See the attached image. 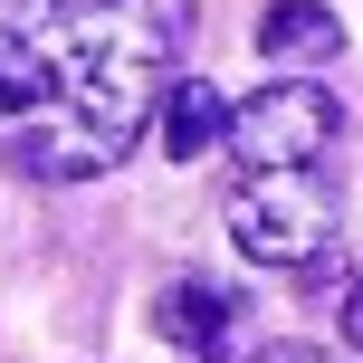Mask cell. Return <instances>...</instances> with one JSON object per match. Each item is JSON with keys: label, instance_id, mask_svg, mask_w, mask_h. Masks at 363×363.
Here are the masks:
<instances>
[{"label": "cell", "instance_id": "cell-5", "mask_svg": "<svg viewBox=\"0 0 363 363\" xmlns=\"http://www.w3.org/2000/svg\"><path fill=\"white\" fill-rule=\"evenodd\" d=\"M230 96L211 86V77H172V96H163V115H153V134H163V153L172 163H201L211 144H230Z\"/></svg>", "mask_w": 363, "mask_h": 363}, {"label": "cell", "instance_id": "cell-7", "mask_svg": "<svg viewBox=\"0 0 363 363\" xmlns=\"http://www.w3.org/2000/svg\"><path fill=\"white\" fill-rule=\"evenodd\" d=\"M335 325H345V345L363 354V277H354V287H345V296H335Z\"/></svg>", "mask_w": 363, "mask_h": 363}, {"label": "cell", "instance_id": "cell-6", "mask_svg": "<svg viewBox=\"0 0 363 363\" xmlns=\"http://www.w3.org/2000/svg\"><path fill=\"white\" fill-rule=\"evenodd\" d=\"M335 48H345V19H335L325 0H277V10L258 19V57H268V67H325Z\"/></svg>", "mask_w": 363, "mask_h": 363}, {"label": "cell", "instance_id": "cell-1", "mask_svg": "<svg viewBox=\"0 0 363 363\" xmlns=\"http://www.w3.org/2000/svg\"><path fill=\"white\" fill-rule=\"evenodd\" d=\"M191 0H0V172L106 182L153 134Z\"/></svg>", "mask_w": 363, "mask_h": 363}, {"label": "cell", "instance_id": "cell-8", "mask_svg": "<svg viewBox=\"0 0 363 363\" xmlns=\"http://www.w3.org/2000/svg\"><path fill=\"white\" fill-rule=\"evenodd\" d=\"M249 363H345V354H325V345H258Z\"/></svg>", "mask_w": 363, "mask_h": 363}, {"label": "cell", "instance_id": "cell-4", "mask_svg": "<svg viewBox=\"0 0 363 363\" xmlns=\"http://www.w3.org/2000/svg\"><path fill=\"white\" fill-rule=\"evenodd\" d=\"M153 325H163L191 363H230V345H239V296L211 287V277H172L163 306H153Z\"/></svg>", "mask_w": 363, "mask_h": 363}, {"label": "cell", "instance_id": "cell-3", "mask_svg": "<svg viewBox=\"0 0 363 363\" xmlns=\"http://www.w3.org/2000/svg\"><path fill=\"white\" fill-rule=\"evenodd\" d=\"M335 134H345L335 86H315V77H268V86L230 115V163L239 172H325Z\"/></svg>", "mask_w": 363, "mask_h": 363}, {"label": "cell", "instance_id": "cell-2", "mask_svg": "<svg viewBox=\"0 0 363 363\" xmlns=\"http://www.w3.org/2000/svg\"><path fill=\"white\" fill-rule=\"evenodd\" d=\"M220 220H230V249L249 268H315V258H335V182L325 172H230Z\"/></svg>", "mask_w": 363, "mask_h": 363}]
</instances>
